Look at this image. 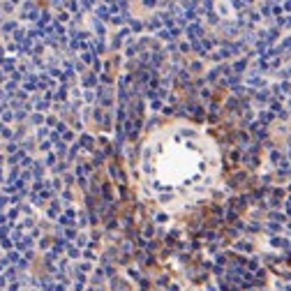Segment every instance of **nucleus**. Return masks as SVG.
Instances as JSON below:
<instances>
[{
    "instance_id": "nucleus-1",
    "label": "nucleus",
    "mask_w": 291,
    "mask_h": 291,
    "mask_svg": "<svg viewBox=\"0 0 291 291\" xmlns=\"http://www.w3.org/2000/svg\"><path fill=\"white\" fill-rule=\"evenodd\" d=\"M222 169L212 136L192 122L155 129L141 148L139 176L143 194L160 208L176 212L203 199Z\"/></svg>"
}]
</instances>
